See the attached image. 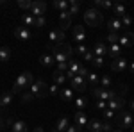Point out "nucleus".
I'll return each mask as SVG.
<instances>
[{"label": "nucleus", "instance_id": "54", "mask_svg": "<svg viewBox=\"0 0 134 132\" xmlns=\"http://www.w3.org/2000/svg\"><path fill=\"white\" fill-rule=\"evenodd\" d=\"M131 130H132V132H134V125H132V129H131Z\"/></svg>", "mask_w": 134, "mask_h": 132}, {"label": "nucleus", "instance_id": "24", "mask_svg": "<svg viewBox=\"0 0 134 132\" xmlns=\"http://www.w3.org/2000/svg\"><path fill=\"white\" fill-rule=\"evenodd\" d=\"M66 82V73L64 71H54V84H57V86H63Z\"/></svg>", "mask_w": 134, "mask_h": 132}, {"label": "nucleus", "instance_id": "23", "mask_svg": "<svg viewBox=\"0 0 134 132\" xmlns=\"http://www.w3.org/2000/svg\"><path fill=\"white\" fill-rule=\"evenodd\" d=\"M11 132H27V123L14 120V123L11 125Z\"/></svg>", "mask_w": 134, "mask_h": 132}, {"label": "nucleus", "instance_id": "43", "mask_svg": "<svg viewBox=\"0 0 134 132\" xmlns=\"http://www.w3.org/2000/svg\"><path fill=\"white\" fill-rule=\"evenodd\" d=\"M32 2H29V0H18V7H21V9H31Z\"/></svg>", "mask_w": 134, "mask_h": 132}, {"label": "nucleus", "instance_id": "45", "mask_svg": "<svg viewBox=\"0 0 134 132\" xmlns=\"http://www.w3.org/2000/svg\"><path fill=\"white\" fill-rule=\"evenodd\" d=\"M93 59H95V54H93V50H91V52L88 50V52H86V55H84V61H86V62H91Z\"/></svg>", "mask_w": 134, "mask_h": 132}, {"label": "nucleus", "instance_id": "51", "mask_svg": "<svg viewBox=\"0 0 134 132\" xmlns=\"http://www.w3.org/2000/svg\"><path fill=\"white\" fill-rule=\"evenodd\" d=\"M113 132H124V130H122V129H118V130H113Z\"/></svg>", "mask_w": 134, "mask_h": 132}, {"label": "nucleus", "instance_id": "31", "mask_svg": "<svg viewBox=\"0 0 134 132\" xmlns=\"http://www.w3.org/2000/svg\"><path fill=\"white\" fill-rule=\"evenodd\" d=\"M21 21L25 23V27L29 29V27H34V23H36V18L32 16V14H23L21 16Z\"/></svg>", "mask_w": 134, "mask_h": 132}, {"label": "nucleus", "instance_id": "8", "mask_svg": "<svg viewBox=\"0 0 134 132\" xmlns=\"http://www.w3.org/2000/svg\"><path fill=\"white\" fill-rule=\"evenodd\" d=\"M48 41L52 45H59V43H64V31L63 29H52L50 34H48Z\"/></svg>", "mask_w": 134, "mask_h": 132}, {"label": "nucleus", "instance_id": "6", "mask_svg": "<svg viewBox=\"0 0 134 132\" xmlns=\"http://www.w3.org/2000/svg\"><path fill=\"white\" fill-rule=\"evenodd\" d=\"M116 120L120 123V129H122V130H124V129H132V125H134V116L127 111H122L116 116Z\"/></svg>", "mask_w": 134, "mask_h": 132}, {"label": "nucleus", "instance_id": "17", "mask_svg": "<svg viewBox=\"0 0 134 132\" xmlns=\"http://www.w3.org/2000/svg\"><path fill=\"white\" fill-rule=\"evenodd\" d=\"M93 54L97 55V57H105L107 55V48H105V43L104 41H97V45H95V48H93Z\"/></svg>", "mask_w": 134, "mask_h": 132}, {"label": "nucleus", "instance_id": "7", "mask_svg": "<svg viewBox=\"0 0 134 132\" xmlns=\"http://www.w3.org/2000/svg\"><path fill=\"white\" fill-rule=\"evenodd\" d=\"M124 107H125V100H124V96H114V98H111V100L107 102V109H111V111H124Z\"/></svg>", "mask_w": 134, "mask_h": 132}, {"label": "nucleus", "instance_id": "33", "mask_svg": "<svg viewBox=\"0 0 134 132\" xmlns=\"http://www.w3.org/2000/svg\"><path fill=\"white\" fill-rule=\"evenodd\" d=\"M95 5L104 7V9H113V2H109V0H95Z\"/></svg>", "mask_w": 134, "mask_h": 132}, {"label": "nucleus", "instance_id": "53", "mask_svg": "<svg viewBox=\"0 0 134 132\" xmlns=\"http://www.w3.org/2000/svg\"><path fill=\"white\" fill-rule=\"evenodd\" d=\"M2 4H5V2H4V0H0V5H2Z\"/></svg>", "mask_w": 134, "mask_h": 132}, {"label": "nucleus", "instance_id": "1", "mask_svg": "<svg viewBox=\"0 0 134 132\" xmlns=\"http://www.w3.org/2000/svg\"><path fill=\"white\" fill-rule=\"evenodd\" d=\"M52 55L55 59V64H61V62H68L72 59V48L68 43H59L55 47H52Z\"/></svg>", "mask_w": 134, "mask_h": 132}, {"label": "nucleus", "instance_id": "35", "mask_svg": "<svg viewBox=\"0 0 134 132\" xmlns=\"http://www.w3.org/2000/svg\"><path fill=\"white\" fill-rule=\"evenodd\" d=\"M86 105H88V98H84V96H81V98H77V100H75V107H77L79 111H82Z\"/></svg>", "mask_w": 134, "mask_h": 132}, {"label": "nucleus", "instance_id": "27", "mask_svg": "<svg viewBox=\"0 0 134 132\" xmlns=\"http://www.w3.org/2000/svg\"><path fill=\"white\" fill-rule=\"evenodd\" d=\"M11 59V50L7 47H0V62H7Z\"/></svg>", "mask_w": 134, "mask_h": 132}, {"label": "nucleus", "instance_id": "52", "mask_svg": "<svg viewBox=\"0 0 134 132\" xmlns=\"http://www.w3.org/2000/svg\"><path fill=\"white\" fill-rule=\"evenodd\" d=\"M52 132H59V130H57V129H52Z\"/></svg>", "mask_w": 134, "mask_h": 132}, {"label": "nucleus", "instance_id": "12", "mask_svg": "<svg viewBox=\"0 0 134 132\" xmlns=\"http://www.w3.org/2000/svg\"><path fill=\"white\" fill-rule=\"evenodd\" d=\"M73 39L77 41L79 45H84V41H86V31H84L82 25H75L73 27Z\"/></svg>", "mask_w": 134, "mask_h": 132}, {"label": "nucleus", "instance_id": "46", "mask_svg": "<svg viewBox=\"0 0 134 132\" xmlns=\"http://www.w3.org/2000/svg\"><path fill=\"white\" fill-rule=\"evenodd\" d=\"M104 116H105L107 120H111V118H114L116 114H114V111H111V109H105V111H104Z\"/></svg>", "mask_w": 134, "mask_h": 132}, {"label": "nucleus", "instance_id": "38", "mask_svg": "<svg viewBox=\"0 0 134 132\" xmlns=\"http://www.w3.org/2000/svg\"><path fill=\"white\" fill-rule=\"evenodd\" d=\"M131 23H132V16H131V14H125L124 18H122V25H124V29H129Z\"/></svg>", "mask_w": 134, "mask_h": 132}, {"label": "nucleus", "instance_id": "3", "mask_svg": "<svg viewBox=\"0 0 134 132\" xmlns=\"http://www.w3.org/2000/svg\"><path fill=\"white\" fill-rule=\"evenodd\" d=\"M84 21H86L90 27H98L104 21V14L97 9V7H91V9H88L84 13Z\"/></svg>", "mask_w": 134, "mask_h": 132}, {"label": "nucleus", "instance_id": "22", "mask_svg": "<svg viewBox=\"0 0 134 132\" xmlns=\"http://www.w3.org/2000/svg\"><path fill=\"white\" fill-rule=\"evenodd\" d=\"M88 129H90V132H104V123L98 120H91L88 123Z\"/></svg>", "mask_w": 134, "mask_h": 132}, {"label": "nucleus", "instance_id": "41", "mask_svg": "<svg viewBox=\"0 0 134 132\" xmlns=\"http://www.w3.org/2000/svg\"><path fill=\"white\" fill-rule=\"evenodd\" d=\"M91 64L95 66V68H102V66H104V59H102V57H97V55H95V59L91 61Z\"/></svg>", "mask_w": 134, "mask_h": 132}, {"label": "nucleus", "instance_id": "10", "mask_svg": "<svg viewBox=\"0 0 134 132\" xmlns=\"http://www.w3.org/2000/svg\"><path fill=\"white\" fill-rule=\"evenodd\" d=\"M86 79L84 77H81V75H75L72 81H70V86H72V89L73 91H84L86 89Z\"/></svg>", "mask_w": 134, "mask_h": 132}, {"label": "nucleus", "instance_id": "30", "mask_svg": "<svg viewBox=\"0 0 134 132\" xmlns=\"http://www.w3.org/2000/svg\"><path fill=\"white\" fill-rule=\"evenodd\" d=\"M86 82H88V84H91V86H97V88H98V86H100V77H98L97 73H90V75L86 77Z\"/></svg>", "mask_w": 134, "mask_h": 132}, {"label": "nucleus", "instance_id": "36", "mask_svg": "<svg viewBox=\"0 0 134 132\" xmlns=\"http://www.w3.org/2000/svg\"><path fill=\"white\" fill-rule=\"evenodd\" d=\"M59 93H61V88L57 84H52L48 88V95H52V96H59Z\"/></svg>", "mask_w": 134, "mask_h": 132}, {"label": "nucleus", "instance_id": "20", "mask_svg": "<svg viewBox=\"0 0 134 132\" xmlns=\"http://www.w3.org/2000/svg\"><path fill=\"white\" fill-rule=\"evenodd\" d=\"M59 96H61V100H64V102L75 100V98H73V89H72V88H61Z\"/></svg>", "mask_w": 134, "mask_h": 132}, {"label": "nucleus", "instance_id": "48", "mask_svg": "<svg viewBox=\"0 0 134 132\" xmlns=\"http://www.w3.org/2000/svg\"><path fill=\"white\" fill-rule=\"evenodd\" d=\"M34 132H45V130H43V127H36V129H34Z\"/></svg>", "mask_w": 134, "mask_h": 132}, {"label": "nucleus", "instance_id": "4", "mask_svg": "<svg viewBox=\"0 0 134 132\" xmlns=\"http://www.w3.org/2000/svg\"><path fill=\"white\" fill-rule=\"evenodd\" d=\"M31 93L36 96V98H43V96H47V93H48V86H47V82H45V81H36L31 86Z\"/></svg>", "mask_w": 134, "mask_h": 132}, {"label": "nucleus", "instance_id": "42", "mask_svg": "<svg viewBox=\"0 0 134 132\" xmlns=\"http://www.w3.org/2000/svg\"><path fill=\"white\" fill-rule=\"evenodd\" d=\"M47 25V20L43 18V16H40V18H36V23H34V27H38V29H43Z\"/></svg>", "mask_w": 134, "mask_h": 132}, {"label": "nucleus", "instance_id": "25", "mask_svg": "<svg viewBox=\"0 0 134 132\" xmlns=\"http://www.w3.org/2000/svg\"><path fill=\"white\" fill-rule=\"evenodd\" d=\"M40 62H41L43 66H54L55 64V59H54V55H50V54H45V55L40 57Z\"/></svg>", "mask_w": 134, "mask_h": 132}, {"label": "nucleus", "instance_id": "49", "mask_svg": "<svg viewBox=\"0 0 134 132\" xmlns=\"http://www.w3.org/2000/svg\"><path fill=\"white\" fill-rule=\"evenodd\" d=\"M4 125H5V122H4V118H2V116H0V129H2V127H4Z\"/></svg>", "mask_w": 134, "mask_h": 132}, {"label": "nucleus", "instance_id": "32", "mask_svg": "<svg viewBox=\"0 0 134 132\" xmlns=\"http://www.w3.org/2000/svg\"><path fill=\"white\" fill-rule=\"evenodd\" d=\"M79 9H81V4H79L77 0H70V9H68V13L73 16V14L79 13Z\"/></svg>", "mask_w": 134, "mask_h": 132}, {"label": "nucleus", "instance_id": "11", "mask_svg": "<svg viewBox=\"0 0 134 132\" xmlns=\"http://www.w3.org/2000/svg\"><path fill=\"white\" fill-rule=\"evenodd\" d=\"M14 38H18L20 41H31L32 34L27 27H16L14 29Z\"/></svg>", "mask_w": 134, "mask_h": 132}, {"label": "nucleus", "instance_id": "5", "mask_svg": "<svg viewBox=\"0 0 134 132\" xmlns=\"http://www.w3.org/2000/svg\"><path fill=\"white\" fill-rule=\"evenodd\" d=\"M93 96L97 98V100H105L109 102L111 98H114V96H118V93L116 91H111V89H104V88H95L93 89Z\"/></svg>", "mask_w": 134, "mask_h": 132}, {"label": "nucleus", "instance_id": "21", "mask_svg": "<svg viewBox=\"0 0 134 132\" xmlns=\"http://www.w3.org/2000/svg\"><path fill=\"white\" fill-rule=\"evenodd\" d=\"M113 13L116 14V18H118V20H122L125 14H127V11H125V5H124V4H113Z\"/></svg>", "mask_w": 134, "mask_h": 132}, {"label": "nucleus", "instance_id": "40", "mask_svg": "<svg viewBox=\"0 0 134 132\" xmlns=\"http://www.w3.org/2000/svg\"><path fill=\"white\" fill-rule=\"evenodd\" d=\"M86 52H88V48H86V45H77V47H75V54H77V55H86Z\"/></svg>", "mask_w": 134, "mask_h": 132}, {"label": "nucleus", "instance_id": "15", "mask_svg": "<svg viewBox=\"0 0 134 132\" xmlns=\"http://www.w3.org/2000/svg\"><path fill=\"white\" fill-rule=\"evenodd\" d=\"M88 123H90V120H88V114L84 111H79L75 114V125H77V127L84 129V127H88Z\"/></svg>", "mask_w": 134, "mask_h": 132}, {"label": "nucleus", "instance_id": "28", "mask_svg": "<svg viewBox=\"0 0 134 132\" xmlns=\"http://www.w3.org/2000/svg\"><path fill=\"white\" fill-rule=\"evenodd\" d=\"M68 127H70V125H68V118H64V116H63V118H59V120H57L55 129H57L59 132H66V129H68Z\"/></svg>", "mask_w": 134, "mask_h": 132}, {"label": "nucleus", "instance_id": "37", "mask_svg": "<svg viewBox=\"0 0 134 132\" xmlns=\"http://www.w3.org/2000/svg\"><path fill=\"white\" fill-rule=\"evenodd\" d=\"M34 98H36V96H34L31 91H29V93H21V95H20V100L25 102V104H27V102H32Z\"/></svg>", "mask_w": 134, "mask_h": 132}, {"label": "nucleus", "instance_id": "19", "mask_svg": "<svg viewBox=\"0 0 134 132\" xmlns=\"http://www.w3.org/2000/svg\"><path fill=\"white\" fill-rule=\"evenodd\" d=\"M107 55L113 57V61L118 59V57H122V47H120L118 43H116V45H111V47L107 48Z\"/></svg>", "mask_w": 134, "mask_h": 132}, {"label": "nucleus", "instance_id": "16", "mask_svg": "<svg viewBox=\"0 0 134 132\" xmlns=\"http://www.w3.org/2000/svg\"><path fill=\"white\" fill-rule=\"evenodd\" d=\"M59 23H61V29H68L70 27V23H72V14L68 13V11H63L59 13Z\"/></svg>", "mask_w": 134, "mask_h": 132}, {"label": "nucleus", "instance_id": "55", "mask_svg": "<svg viewBox=\"0 0 134 132\" xmlns=\"http://www.w3.org/2000/svg\"><path fill=\"white\" fill-rule=\"evenodd\" d=\"M132 14H134V13H132Z\"/></svg>", "mask_w": 134, "mask_h": 132}, {"label": "nucleus", "instance_id": "13", "mask_svg": "<svg viewBox=\"0 0 134 132\" xmlns=\"http://www.w3.org/2000/svg\"><path fill=\"white\" fill-rule=\"evenodd\" d=\"M111 68H113V71H125L129 68V62H127L125 57H118L111 62Z\"/></svg>", "mask_w": 134, "mask_h": 132}, {"label": "nucleus", "instance_id": "34", "mask_svg": "<svg viewBox=\"0 0 134 132\" xmlns=\"http://www.w3.org/2000/svg\"><path fill=\"white\" fill-rule=\"evenodd\" d=\"M111 84H113V81H111V77H109V75H104V77H100V88L107 89Z\"/></svg>", "mask_w": 134, "mask_h": 132}, {"label": "nucleus", "instance_id": "2", "mask_svg": "<svg viewBox=\"0 0 134 132\" xmlns=\"http://www.w3.org/2000/svg\"><path fill=\"white\" fill-rule=\"evenodd\" d=\"M32 84H34L32 73H31V71H23L20 77L14 81L13 88H11V93H13V95H16V93H21L23 89H25V88H31Z\"/></svg>", "mask_w": 134, "mask_h": 132}, {"label": "nucleus", "instance_id": "9", "mask_svg": "<svg viewBox=\"0 0 134 132\" xmlns=\"http://www.w3.org/2000/svg\"><path fill=\"white\" fill-rule=\"evenodd\" d=\"M45 11H47V4L45 2H32L31 5V14L34 16V18H40V16H43L45 14Z\"/></svg>", "mask_w": 134, "mask_h": 132}, {"label": "nucleus", "instance_id": "39", "mask_svg": "<svg viewBox=\"0 0 134 132\" xmlns=\"http://www.w3.org/2000/svg\"><path fill=\"white\" fill-rule=\"evenodd\" d=\"M107 41H109L111 45H116V43L120 41V34H114V32H109V36H107Z\"/></svg>", "mask_w": 134, "mask_h": 132}, {"label": "nucleus", "instance_id": "26", "mask_svg": "<svg viewBox=\"0 0 134 132\" xmlns=\"http://www.w3.org/2000/svg\"><path fill=\"white\" fill-rule=\"evenodd\" d=\"M54 7L59 9L61 13L63 11H68L70 9V2H68V0H55V2H54Z\"/></svg>", "mask_w": 134, "mask_h": 132}, {"label": "nucleus", "instance_id": "18", "mask_svg": "<svg viewBox=\"0 0 134 132\" xmlns=\"http://www.w3.org/2000/svg\"><path fill=\"white\" fill-rule=\"evenodd\" d=\"M120 47H132L134 45V34L132 32H127L124 36H120Z\"/></svg>", "mask_w": 134, "mask_h": 132}, {"label": "nucleus", "instance_id": "44", "mask_svg": "<svg viewBox=\"0 0 134 132\" xmlns=\"http://www.w3.org/2000/svg\"><path fill=\"white\" fill-rule=\"evenodd\" d=\"M97 109L105 111V109H107V102H105V100H97Z\"/></svg>", "mask_w": 134, "mask_h": 132}, {"label": "nucleus", "instance_id": "29", "mask_svg": "<svg viewBox=\"0 0 134 132\" xmlns=\"http://www.w3.org/2000/svg\"><path fill=\"white\" fill-rule=\"evenodd\" d=\"M11 102H13V93L2 95L0 96V107H7V105H11Z\"/></svg>", "mask_w": 134, "mask_h": 132}, {"label": "nucleus", "instance_id": "47", "mask_svg": "<svg viewBox=\"0 0 134 132\" xmlns=\"http://www.w3.org/2000/svg\"><path fill=\"white\" fill-rule=\"evenodd\" d=\"M66 132H82V129L77 127V125H70V127L66 129Z\"/></svg>", "mask_w": 134, "mask_h": 132}, {"label": "nucleus", "instance_id": "50", "mask_svg": "<svg viewBox=\"0 0 134 132\" xmlns=\"http://www.w3.org/2000/svg\"><path fill=\"white\" fill-rule=\"evenodd\" d=\"M131 109H132V111H134V100L131 102Z\"/></svg>", "mask_w": 134, "mask_h": 132}, {"label": "nucleus", "instance_id": "14", "mask_svg": "<svg viewBox=\"0 0 134 132\" xmlns=\"http://www.w3.org/2000/svg\"><path fill=\"white\" fill-rule=\"evenodd\" d=\"M107 29H109V32H114V34H118V32L124 29V25H122V20H118L116 16H114V18H111V20L107 21Z\"/></svg>", "mask_w": 134, "mask_h": 132}]
</instances>
